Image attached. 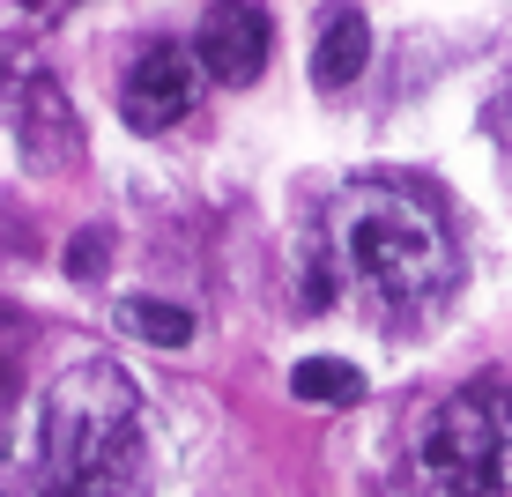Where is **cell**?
<instances>
[{"instance_id":"obj_1","label":"cell","mask_w":512,"mask_h":497,"mask_svg":"<svg viewBox=\"0 0 512 497\" xmlns=\"http://www.w3.org/2000/svg\"><path fill=\"white\" fill-rule=\"evenodd\" d=\"M461 275L453 230L438 223L431 201H416L409 186H342L320 216V253H312V297H349L372 319H416Z\"/></svg>"},{"instance_id":"obj_2","label":"cell","mask_w":512,"mask_h":497,"mask_svg":"<svg viewBox=\"0 0 512 497\" xmlns=\"http://www.w3.org/2000/svg\"><path fill=\"white\" fill-rule=\"evenodd\" d=\"M141 475H149L141 386L112 357H82L38 401L30 483H38V497H134Z\"/></svg>"},{"instance_id":"obj_3","label":"cell","mask_w":512,"mask_h":497,"mask_svg":"<svg viewBox=\"0 0 512 497\" xmlns=\"http://www.w3.org/2000/svg\"><path fill=\"white\" fill-rule=\"evenodd\" d=\"M423 497H505L512 483V379L483 371L431 408L416 438Z\"/></svg>"},{"instance_id":"obj_4","label":"cell","mask_w":512,"mask_h":497,"mask_svg":"<svg viewBox=\"0 0 512 497\" xmlns=\"http://www.w3.org/2000/svg\"><path fill=\"white\" fill-rule=\"evenodd\" d=\"M193 97H201V60L186 45H149L134 52L127 82H119V119L134 134H164L193 112Z\"/></svg>"},{"instance_id":"obj_5","label":"cell","mask_w":512,"mask_h":497,"mask_svg":"<svg viewBox=\"0 0 512 497\" xmlns=\"http://www.w3.org/2000/svg\"><path fill=\"white\" fill-rule=\"evenodd\" d=\"M193 60H201L208 82H223V90H245V82L268 67V15H260L253 0H216V8L201 15Z\"/></svg>"},{"instance_id":"obj_6","label":"cell","mask_w":512,"mask_h":497,"mask_svg":"<svg viewBox=\"0 0 512 497\" xmlns=\"http://www.w3.org/2000/svg\"><path fill=\"white\" fill-rule=\"evenodd\" d=\"M15 134H23V156L30 171H67L82 149V127H75V104L60 97V82H30L23 90V119H15Z\"/></svg>"},{"instance_id":"obj_7","label":"cell","mask_w":512,"mask_h":497,"mask_svg":"<svg viewBox=\"0 0 512 497\" xmlns=\"http://www.w3.org/2000/svg\"><path fill=\"white\" fill-rule=\"evenodd\" d=\"M364 60H372V23L357 8H334L320 23V38H312V82L320 90H349L364 75Z\"/></svg>"},{"instance_id":"obj_8","label":"cell","mask_w":512,"mask_h":497,"mask_svg":"<svg viewBox=\"0 0 512 497\" xmlns=\"http://www.w3.org/2000/svg\"><path fill=\"white\" fill-rule=\"evenodd\" d=\"M290 394L312 401V408H349V401L364 394V371L342 364V357H305V364L290 371Z\"/></svg>"},{"instance_id":"obj_9","label":"cell","mask_w":512,"mask_h":497,"mask_svg":"<svg viewBox=\"0 0 512 497\" xmlns=\"http://www.w3.org/2000/svg\"><path fill=\"white\" fill-rule=\"evenodd\" d=\"M119 327H134L141 342H156V349H186L193 342V312L164 305V297H127V305H119Z\"/></svg>"},{"instance_id":"obj_10","label":"cell","mask_w":512,"mask_h":497,"mask_svg":"<svg viewBox=\"0 0 512 497\" xmlns=\"http://www.w3.org/2000/svg\"><path fill=\"white\" fill-rule=\"evenodd\" d=\"M15 371H23V327H15V319L0 312V394L15 386Z\"/></svg>"},{"instance_id":"obj_11","label":"cell","mask_w":512,"mask_h":497,"mask_svg":"<svg viewBox=\"0 0 512 497\" xmlns=\"http://www.w3.org/2000/svg\"><path fill=\"white\" fill-rule=\"evenodd\" d=\"M67 268H75L82 282L104 275V230H90V238H75V253H67Z\"/></svg>"},{"instance_id":"obj_12","label":"cell","mask_w":512,"mask_h":497,"mask_svg":"<svg viewBox=\"0 0 512 497\" xmlns=\"http://www.w3.org/2000/svg\"><path fill=\"white\" fill-rule=\"evenodd\" d=\"M490 134H498V149H505V171H512V97L490 112Z\"/></svg>"},{"instance_id":"obj_13","label":"cell","mask_w":512,"mask_h":497,"mask_svg":"<svg viewBox=\"0 0 512 497\" xmlns=\"http://www.w3.org/2000/svg\"><path fill=\"white\" fill-rule=\"evenodd\" d=\"M0 497H38V483H23L15 468H0Z\"/></svg>"},{"instance_id":"obj_14","label":"cell","mask_w":512,"mask_h":497,"mask_svg":"<svg viewBox=\"0 0 512 497\" xmlns=\"http://www.w3.org/2000/svg\"><path fill=\"white\" fill-rule=\"evenodd\" d=\"M0 104H8V52H0Z\"/></svg>"}]
</instances>
